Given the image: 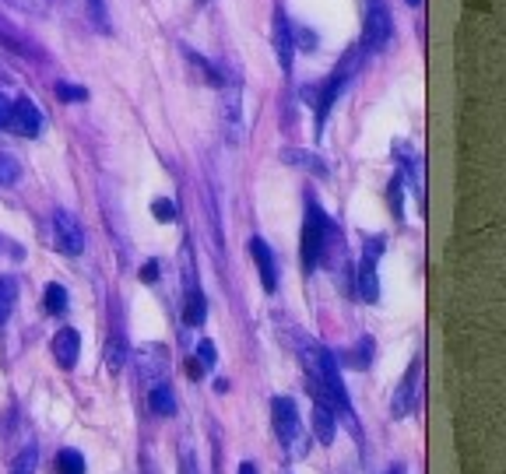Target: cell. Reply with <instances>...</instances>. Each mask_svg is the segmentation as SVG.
<instances>
[{
  "label": "cell",
  "mask_w": 506,
  "mask_h": 474,
  "mask_svg": "<svg viewBox=\"0 0 506 474\" xmlns=\"http://www.w3.org/2000/svg\"><path fill=\"white\" fill-rule=\"evenodd\" d=\"M331 229V218L323 214V207L309 197L306 200V225H303V271H316L320 264V250H323V236Z\"/></svg>",
  "instance_id": "obj_1"
},
{
  "label": "cell",
  "mask_w": 506,
  "mask_h": 474,
  "mask_svg": "<svg viewBox=\"0 0 506 474\" xmlns=\"http://www.w3.org/2000/svg\"><path fill=\"white\" fill-rule=\"evenodd\" d=\"M271 415H275V432L285 447H296L292 454H300V443H303V422H300V411H296V400L292 397H275L271 400Z\"/></svg>",
  "instance_id": "obj_2"
},
{
  "label": "cell",
  "mask_w": 506,
  "mask_h": 474,
  "mask_svg": "<svg viewBox=\"0 0 506 474\" xmlns=\"http://www.w3.org/2000/svg\"><path fill=\"white\" fill-rule=\"evenodd\" d=\"M384 236H373L362 250V264H359V295L366 302H377L380 299V278H377V264H380V253H384Z\"/></svg>",
  "instance_id": "obj_3"
},
{
  "label": "cell",
  "mask_w": 506,
  "mask_h": 474,
  "mask_svg": "<svg viewBox=\"0 0 506 474\" xmlns=\"http://www.w3.org/2000/svg\"><path fill=\"white\" fill-rule=\"evenodd\" d=\"M53 243L64 257H78L85 250V229L71 211H57L53 214Z\"/></svg>",
  "instance_id": "obj_4"
},
{
  "label": "cell",
  "mask_w": 506,
  "mask_h": 474,
  "mask_svg": "<svg viewBox=\"0 0 506 474\" xmlns=\"http://www.w3.org/2000/svg\"><path fill=\"white\" fill-rule=\"evenodd\" d=\"M418 383H422V359H415V362L408 366V373L401 377L394 397H391V415H394V418H408V415H411V408H415V400H418Z\"/></svg>",
  "instance_id": "obj_5"
},
{
  "label": "cell",
  "mask_w": 506,
  "mask_h": 474,
  "mask_svg": "<svg viewBox=\"0 0 506 474\" xmlns=\"http://www.w3.org/2000/svg\"><path fill=\"white\" fill-rule=\"evenodd\" d=\"M394 25H391V14L384 7V0H370V11H366V50L380 53L391 39Z\"/></svg>",
  "instance_id": "obj_6"
},
{
  "label": "cell",
  "mask_w": 506,
  "mask_h": 474,
  "mask_svg": "<svg viewBox=\"0 0 506 474\" xmlns=\"http://www.w3.org/2000/svg\"><path fill=\"white\" fill-rule=\"evenodd\" d=\"M7 130L21 134V137H39L43 130V113L32 98H18L11 102V116H7Z\"/></svg>",
  "instance_id": "obj_7"
},
{
  "label": "cell",
  "mask_w": 506,
  "mask_h": 474,
  "mask_svg": "<svg viewBox=\"0 0 506 474\" xmlns=\"http://www.w3.org/2000/svg\"><path fill=\"white\" fill-rule=\"evenodd\" d=\"M183 271H187V291H183V320L191 327H201L207 309H204V291L198 278H194V268H191V253L183 250Z\"/></svg>",
  "instance_id": "obj_8"
},
{
  "label": "cell",
  "mask_w": 506,
  "mask_h": 474,
  "mask_svg": "<svg viewBox=\"0 0 506 474\" xmlns=\"http://www.w3.org/2000/svg\"><path fill=\"white\" fill-rule=\"evenodd\" d=\"M137 369H141V379H144L148 386L162 383L166 369H169V355H166V348H162V345H144V348L137 352Z\"/></svg>",
  "instance_id": "obj_9"
},
{
  "label": "cell",
  "mask_w": 506,
  "mask_h": 474,
  "mask_svg": "<svg viewBox=\"0 0 506 474\" xmlns=\"http://www.w3.org/2000/svg\"><path fill=\"white\" fill-rule=\"evenodd\" d=\"M275 53H278L282 71L289 74L292 71V57H296V43H292V25H289V18H285L282 7L275 11Z\"/></svg>",
  "instance_id": "obj_10"
},
{
  "label": "cell",
  "mask_w": 506,
  "mask_h": 474,
  "mask_svg": "<svg viewBox=\"0 0 506 474\" xmlns=\"http://www.w3.org/2000/svg\"><path fill=\"white\" fill-rule=\"evenodd\" d=\"M250 257H253V264H257V271H261V284H264V291L271 295V291L278 288V268H275V253H271V246H268L264 239H250Z\"/></svg>",
  "instance_id": "obj_11"
},
{
  "label": "cell",
  "mask_w": 506,
  "mask_h": 474,
  "mask_svg": "<svg viewBox=\"0 0 506 474\" xmlns=\"http://www.w3.org/2000/svg\"><path fill=\"white\" fill-rule=\"evenodd\" d=\"M78 352H82V338H78V330H71V327L57 330V338H53V359H57V366H60V369H74Z\"/></svg>",
  "instance_id": "obj_12"
},
{
  "label": "cell",
  "mask_w": 506,
  "mask_h": 474,
  "mask_svg": "<svg viewBox=\"0 0 506 474\" xmlns=\"http://www.w3.org/2000/svg\"><path fill=\"white\" fill-rule=\"evenodd\" d=\"M345 85H348V71H338V74L320 89V98H316V130H323V123H327V116H331L338 95L345 92Z\"/></svg>",
  "instance_id": "obj_13"
},
{
  "label": "cell",
  "mask_w": 506,
  "mask_h": 474,
  "mask_svg": "<svg viewBox=\"0 0 506 474\" xmlns=\"http://www.w3.org/2000/svg\"><path fill=\"white\" fill-rule=\"evenodd\" d=\"M309 425H313V436H316V443L320 447H331L334 443V429H338V415L327 408V404H313V418H309Z\"/></svg>",
  "instance_id": "obj_14"
},
{
  "label": "cell",
  "mask_w": 506,
  "mask_h": 474,
  "mask_svg": "<svg viewBox=\"0 0 506 474\" xmlns=\"http://www.w3.org/2000/svg\"><path fill=\"white\" fill-rule=\"evenodd\" d=\"M282 162H289L292 169H306V173H313V176H327L323 159L313 155V152H303V148H285V152H282Z\"/></svg>",
  "instance_id": "obj_15"
},
{
  "label": "cell",
  "mask_w": 506,
  "mask_h": 474,
  "mask_svg": "<svg viewBox=\"0 0 506 474\" xmlns=\"http://www.w3.org/2000/svg\"><path fill=\"white\" fill-rule=\"evenodd\" d=\"M148 408L155 411V415H162V418H169L173 411H176V393H173V386L162 379V383H155V386H148Z\"/></svg>",
  "instance_id": "obj_16"
},
{
  "label": "cell",
  "mask_w": 506,
  "mask_h": 474,
  "mask_svg": "<svg viewBox=\"0 0 506 474\" xmlns=\"http://www.w3.org/2000/svg\"><path fill=\"white\" fill-rule=\"evenodd\" d=\"M123 366H127V341H123V334H113L105 345V369L116 377Z\"/></svg>",
  "instance_id": "obj_17"
},
{
  "label": "cell",
  "mask_w": 506,
  "mask_h": 474,
  "mask_svg": "<svg viewBox=\"0 0 506 474\" xmlns=\"http://www.w3.org/2000/svg\"><path fill=\"white\" fill-rule=\"evenodd\" d=\"M43 306H46V313L50 316H60V313H67V288L64 284H46V291H43Z\"/></svg>",
  "instance_id": "obj_18"
},
{
  "label": "cell",
  "mask_w": 506,
  "mask_h": 474,
  "mask_svg": "<svg viewBox=\"0 0 506 474\" xmlns=\"http://www.w3.org/2000/svg\"><path fill=\"white\" fill-rule=\"evenodd\" d=\"M14 302H18V282L14 278H0V327L7 323Z\"/></svg>",
  "instance_id": "obj_19"
},
{
  "label": "cell",
  "mask_w": 506,
  "mask_h": 474,
  "mask_svg": "<svg viewBox=\"0 0 506 474\" xmlns=\"http://www.w3.org/2000/svg\"><path fill=\"white\" fill-rule=\"evenodd\" d=\"M57 474H85V457L78 450H60L57 454Z\"/></svg>",
  "instance_id": "obj_20"
},
{
  "label": "cell",
  "mask_w": 506,
  "mask_h": 474,
  "mask_svg": "<svg viewBox=\"0 0 506 474\" xmlns=\"http://www.w3.org/2000/svg\"><path fill=\"white\" fill-rule=\"evenodd\" d=\"M18 176H21L18 159H14V155H7V152H0V187H14V183H18Z\"/></svg>",
  "instance_id": "obj_21"
},
{
  "label": "cell",
  "mask_w": 506,
  "mask_h": 474,
  "mask_svg": "<svg viewBox=\"0 0 506 474\" xmlns=\"http://www.w3.org/2000/svg\"><path fill=\"white\" fill-rule=\"evenodd\" d=\"M35 464H39V454H35V447H28V450H21V454L14 457L11 474H35Z\"/></svg>",
  "instance_id": "obj_22"
},
{
  "label": "cell",
  "mask_w": 506,
  "mask_h": 474,
  "mask_svg": "<svg viewBox=\"0 0 506 474\" xmlns=\"http://www.w3.org/2000/svg\"><path fill=\"white\" fill-rule=\"evenodd\" d=\"M152 214H155V221H176V218H180V207H176L169 197H159V200H152Z\"/></svg>",
  "instance_id": "obj_23"
},
{
  "label": "cell",
  "mask_w": 506,
  "mask_h": 474,
  "mask_svg": "<svg viewBox=\"0 0 506 474\" xmlns=\"http://www.w3.org/2000/svg\"><path fill=\"white\" fill-rule=\"evenodd\" d=\"M370 352H373V348H370V341L362 338V341H359V345H355V348H352V352H348L345 359H348V366L362 369V366H370Z\"/></svg>",
  "instance_id": "obj_24"
},
{
  "label": "cell",
  "mask_w": 506,
  "mask_h": 474,
  "mask_svg": "<svg viewBox=\"0 0 506 474\" xmlns=\"http://www.w3.org/2000/svg\"><path fill=\"white\" fill-rule=\"evenodd\" d=\"M214 359H218V355H214V345H211V341H201V345H198V355H194V362L201 366L204 373H211V369H214Z\"/></svg>",
  "instance_id": "obj_25"
},
{
  "label": "cell",
  "mask_w": 506,
  "mask_h": 474,
  "mask_svg": "<svg viewBox=\"0 0 506 474\" xmlns=\"http://www.w3.org/2000/svg\"><path fill=\"white\" fill-rule=\"evenodd\" d=\"M85 4H89V14H92L96 28H99V32H109V14H105V0H85Z\"/></svg>",
  "instance_id": "obj_26"
},
{
  "label": "cell",
  "mask_w": 506,
  "mask_h": 474,
  "mask_svg": "<svg viewBox=\"0 0 506 474\" xmlns=\"http://www.w3.org/2000/svg\"><path fill=\"white\" fill-rule=\"evenodd\" d=\"M57 98H64V102H85V98H89V92H85V89H78V85L60 82V85H57Z\"/></svg>",
  "instance_id": "obj_27"
},
{
  "label": "cell",
  "mask_w": 506,
  "mask_h": 474,
  "mask_svg": "<svg viewBox=\"0 0 506 474\" xmlns=\"http://www.w3.org/2000/svg\"><path fill=\"white\" fill-rule=\"evenodd\" d=\"M7 4H14V7H21L28 14H46L50 11V0H7Z\"/></svg>",
  "instance_id": "obj_28"
},
{
  "label": "cell",
  "mask_w": 506,
  "mask_h": 474,
  "mask_svg": "<svg viewBox=\"0 0 506 474\" xmlns=\"http://www.w3.org/2000/svg\"><path fill=\"white\" fill-rule=\"evenodd\" d=\"M141 282H144V284L159 282V260H148V264L141 268Z\"/></svg>",
  "instance_id": "obj_29"
},
{
  "label": "cell",
  "mask_w": 506,
  "mask_h": 474,
  "mask_svg": "<svg viewBox=\"0 0 506 474\" xmlns=\"http://www.w3.org/2000/svg\"><path fill=\"white\" fill-rule=\"evenodd\" d=\"M180 474H198V464H194V454H191V450L180 454Z\"/></svg>",
  "instance_id": "obj_30"
},
{
  "label": "cell",
  "mask_w": 506,
  "mask_h": 474,
  "mask_svg": "<svg viewBox=\"0 0 506 474\" xmlns=\"http://www.w3.org/2000/svg\"><path fill=\"white\" fill-rule=\"evenodd\" d=\"M7 116H11V98L0 95V130H7Z\"/></svg>",
  "instance_id": "obj_31"
},
{
  "label": "cell",
  "mask_w": 506,
  "mask_h": 474,
  "mask_svg": "<svg viewBox=\"0 0 506 474\" xmlns=\"http://www.w3.org/2000/svg\"><path fill=\"white\" fill-rule=\"evenodd\" d=\"M239 474H257V464H253V461H243V464H239Z\"/></svg>",
  "instance_id": "obj_32"
},
{
  "label": "cell",
  "mask_w": 506,
  "mask_h": 474,
  "mask_svg": "<svg viewBox=\"0 0 506 474\" xmlns=\"http://www.w3.org/2000/svg\"><path fill=\"white\" fill-rule=\"evenodd\" d=\"M408 4H411V7H418V4H422V0H408Z\"/></svg>",
  "instance_id": "obj_33"
}]
</instances>
